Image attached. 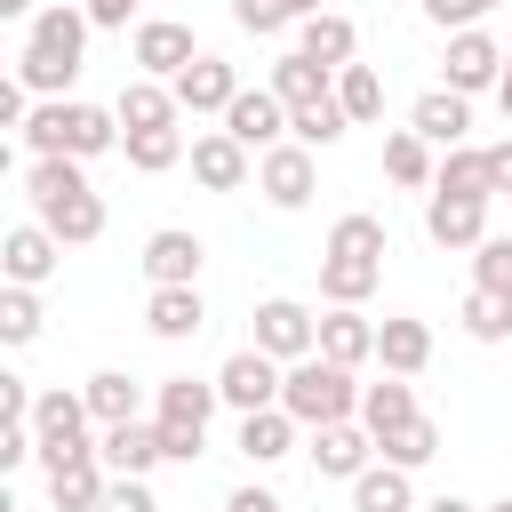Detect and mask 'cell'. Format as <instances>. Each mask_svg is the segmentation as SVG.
Returning a JSON list of instances; mask_svg holds the SVG:
<instances>
[{"label": "cell", "instance_id": "6da1fadb", "mask_svg": "<svg viewBox=\"0 0 512 512\" xmlns=\"http://www.w3.org/2000/svg\"><path fill=\"white\" fill-rule=\"evenodd\" d=\"M24 192H32V224H48L64 248L104 240V200L88 192L80 160H32V168H24Z\"/></svg>", "mask_w": 512, "mask_h": 512}, {"label": "cell", "instance_id": "7a4b0ae2", "mask_svg": "<svg viewBox=\"0 0 512 512\" xmlns=\"http://www.w3.org/2000/svg\"><path fill=\"white\" fill-rule=\"evenodd\" d=\"M80 56H88V8H40L32 16V32H24V56H16V80L48 104V96H64L72 88V72H80Z\"/></svg>", "mask_w": 512, "mask_h": 512}, {"label": "cell", "instance_id": "3957f363", "mask_svg": "<svg viewBox=\"0 0 512 512\" xmlns=\"http://www.w3.org/2000/svg\"><path fill=\"white\" fill-rule=\"evenodd\" d=\"M24 144H32V160H96V152H120V112L48 96V104H32Z\"/></svg>", "mask_w": 512, "mask_h": 512}, {"label": "cell", "instance_id": "277c9868", "mask_svg": "<svg viewBox=\"0 0 512 512\" xmlns=\"http://www.w3.org/2000/svg\"><path fill=\"white\" fill-rule=\"evenodd\" d=\"M280 408L296 416V424H352L360 416V384H352V368H336V360H296L288 368V384H280Z\"/></svg>", "mask_w": 512, "mask_h": 512}, {"label": "cell", "instance_id": "5b68a950", "mask_svg": "<svg viewBox=\"0 0 512 512\" xmlns=\"http://www.w3.org/2000/svg\"><path fill=\"white\" fill-rule=\"evenodd\" d=\"M88 392H40L32 400V432H40V464L56 472V464H72V456H96V440H88Z\"/></svg>", "mask_w": 512, "mask_h": 512}, {"label": "cell", "instance_id": "8992f818", "mask_svg": "<svg viewBox=\"0 0 512 512\" xmlns=\"http://www.w3.org/2000/svg\"><path fill=\"white\" fill-rule=\"evenodd\" d=\"M256 352H272L280 368H296V360L320 352V320H312L296 296H264V304H256Z\"/></svg>", "mask_w": 512, "mask_h": 512}, {"label": "cell", "instance_id": "52a82bcc", "mask_svg": "<svg viewBox=\"0 0 512 512\" xmlns=\"http://www.w3.org/2000/svg\"><path fill=\"white\" fill-rule=\"evenodd\" d=\"M128 56H136V72H144V80H184V72L200 64L192 24H176V16H144V24H136V40H128Z\"/></svg>", "mask_w": 512, "mask_h": 512}, {"label": "cell", "instance_id": "ba28073f", "mask_svg": "<svg viewBox=\"0 0 512 512\" xmlns=\"http://www.w3.org/2000/svg\"><path fill=\"white\" fill-rule=\"evenodd\" d=\"M280 384H288V368L272 360V352H232L224 368H216V392H224V408H240V416H256V408H280Z\"/></svg>", "mask_w": 512, "mask_h": 512}, {"label": "cell", "instance_id": "9c48e42d", "mask_svg": "<svg viewBox=\"0 0 512 512\" xmlns=\"http://www.w3.org/2000/svg\"><path fill=\"white\" fill-rule=\"evenodd\" d=\"M312 184H320V168H312V152L288 136V144H272V152H256V192L272 200V208H304L312 200Z\"/></svg>", "mask_w": 512, "mask_h": 512}, {"label": "cell", "instance_id": "30bf717a", "mask_svg": "<svg viewBox=\"0 0 512 512\" xmlns=\"http://www.w3.org/2000/svg\"><path fill=\"white\" fill-rule=\"evenodd\" d=\"M224 136L248 144V152H272V144H288V104L272 88H240L232 112H224Z\"/></svg>", "mask_w": 512, "mask_h": 512}, {"label": "cell", "instance_id": "8fae6325", "mask_svg": "<svg viewBox=\"0 0 512 512\" xmlns=\"http://www.w3.org/2000/svg\"><path fill=\"white\" fill-rule=\"evenodd\" d=\"M200 232H184V224H160L152 240H144V280L152 288H200Z\"/></svg>", "mask_w": 512, "mask_h": 512}, {"label": "cell", "instance_id": "7c38bea8", "mask_svg": "<svg viewBox=\"0 0 512 512\" xmlns=\"http://www.w3.org/2000/svg\"><path fill=\"white\" fill-rule=\"evenodd\" d=\"M440 64H448V88H456V96H480V88L504 80V48H496L480 24H472V32H448V56H440Z\"/></svg>", "mask_w": 512, "mask_h": 512}, {"label": "cell", "instance_id": "4fadbf2b", "mask_svg": "<svg viewBox=\"0 0 512 512\" xmlns=\"http://www.w3.org/2000/svg\"><path fill=\"white\" fill-rule=\"evenodd\" d=\"M376 464V432L368 424H320L312 432V472L320 480H360Z\"/></svg>", "mask_w": 512, "mask_h": 512}, {"label": "cell", "instance_id": "5bb4252c", "mask_svg": "<svg viewBox=\"0 0 512 512\" xmlns=\"http://www.w3.org/2000/svg\"><path fill=\"white\" fill-rule=\"evenodd\" d=\"M56 256H64V240H56L48 224H16V232L0 240V272H8V288H40V280L56 272Z\"/></svg>", "mask_w": 512, "mask_h": 512}, {"label": "cell", "instance_id": "9a60e30c", "mask_svg": "<svg viewBox=\"0 0 512 512\" xmlns=\"http://www.w3.org/2000/svg\"><path fill=\"white\" fill-rule=\"evenodd\" d=\"M320 360H336V368L376 360V320H368L360 304H328V312H320Z\"/></svg>", "mask_w": 512, "mask_h": 512}, {"label": "cell", "instance_id": "2e32d148", "mask_svg": "<svg viewBox=\"0 0 512 512\" xmlns=\"http://www.w3.org/2000/svg\"><path fill=\"white\" fill-rule=\"evenodd\" d=\"M96 456H104V472H128V480H144L152 464H168V448H160V424H104V440H96Z\"/></svg>", "mask_w": 512, "mask_h": 512}, {"label": "cell", "instance_id": "e0dca14e", "mask_svg": "<svg viewBox=\"0 0 512 512\" xmlns=\"http://www.w3.org/2000/svg\"><path fill=\"white\" fill-rule=\"evenodd\" d=\"M424 232H432L440 248H480V240H488V200L432 192V200H424Z\"/></svg>", "mask_w": 512, "mask_h": 512}, {"label": "cell", "instance_id": "ac0fdd59", "mask_svg": "<svg viewBox=\"0 0 512 512\" xmlns=\"http://www.w3.org/2000/svg\"><path fill=\"white\" fill-rule=\"evenodd\" d=\"M288 112H304V104H320V96H336V72L328 64H312L304 48H288V56H272V80H264Z\"/></svg>", "mask_w": 512, "mask_h": 512}, {"label": "cell", "instance_id": "d6986e66", "mask_svg": "<svg viewBox=\"0 0 512 512\" xmlns=\"http://www.w3.org/2000/svg\"><path fill=\"white\" fill-rule=\"evenodd\" d=\"M168 88H176V104H184V112H232V96H240V72H232L224 56H200V64H192L184 80H168Z\"/></svg>", "mask_w": 512, "mask_h": 512}, {"label": "cell", "instance_id": "ffe728a7", "mask_svg": "<svg viewBox=\"0 0 512 512\" xmlns=\"http://www.w3.org/2000/svg\"><path fill=\"white\" fill-rule=\"evenodd\" d=\"M112 112H120V136H144V128H176V112H184V104H176V88H168V80H128Z\"/></svg>", "mask_w": 512, "mask_h": 512}, {"label": "cell", "instance_id": "44dd1931", "mask_svg": "<svg viewBox=\"0 0 512 512\" xmlns=\"http://www.w3.org/2000/svg\"><path fill=\"white\" fill-rule=\"evenodd\" d=\"M408 128L424 136V144H464V128H472V96H456V88H432V96H416V112H408Z\"/></svg>", "mask_w": 512, "mask_h": 512}, {"label": "cell", "instance_id": "7402d4cb", "mask_svg": "<svg viewBox=\"0 0 512 512\" xmlns=\"http://www.w3.org/2000/svg\"><path fill=\"white\" fill-rule=\"evenodd\" d=\"M192 176H200L208 192H240V184H248V144H232L224 128L192 136Z\"/></svg>", "mask_w": 512, "mask_h": 512}, {"label": "cell", "instance_id": "603a6c76", "mask_svg": "<svg viewBox=\"0 0 512 512\" xmlns=\"http://www.w3.org/2000/svg\"><path fill=\"white\" fill-rule=\"evenodd\" d=\"M144 328H152V336H168V344L200 336V328H208V304H200V288H152V296H144Z\"/></svg>", "mask_w": 512, "mask_h": 512}, {"label": "cell", "instance_id": "cb8c5ba5", "mask_svg": "<svg viewBox=\"0 0 512 512\" xmlns=\"http://www.w3.org/2000/svg\"><path fill=\"white\" fill-rule=\"evenodd\" d=\"M104 488H112L104 456H72V464H56V472H48V504H56V512H96V504H104Z\"/></svg>", "mask_w": 512, "mask_h": 512}, {"label": "cell", "instance_id": "d4e9b609", "mask_svg": "<svg viewBox=\"0 0 512 512\" xmlns=\"http://www.w3.org/2000/svg\"><path fill=\"white\" fill-rule=\"evenodd\" d=\"M296 48H304L312 64H328V72H344V64H352V48H360V32H352V16L320 8V16H304V24H296Z\"/></svg>", "mask_w": 512, "mask_h": 512}, {"label": "cell", "instance_id": "484cf974", "mask_svg": "<svg viewBox=\"0 0 512 512\" xmlns=\"http://www.w3.org/2000/svg\"><path fill=\"white\" fill-rule=\"evenodd\" d=\"M216 384H200V376H168L160 384V400H152V424H192V432H208V416H216Z\"/></svg>", "mask_w": 512, "mask_h": 512}, {"label": "cell", "instance_id": "4316f807", "mask_svg": "<svg viewBox=\"0 0 512 512\" xmlns=\"http://www.w3.org/2000/svg\"><path fill=\"white\" fill-rule=\"evenodd\" d=\"M376 360H384V376H416L432 360V328L424 320H376Z\"/></svg>", "mask_w": 512, "mask_h": 512}, {"label": "cell", "instance_id": "83f0119b", "mask_svg": "<svg viewBox=\"0 0 512 512\" xmlns=\"http://www.w3.org/2000/svg\"><path fill=\"white\" fill-rule=\"evenodd\" d=\"M376 280H384L376 256H320V296H328V304H368Z\"/></svg>", "mask_w": 512, "mask_h": 512}, {"label": "cell", "instance_id": "f1b7e54d", "mask_svg": "<svg viewBox=\"0 0 512 512\" xmlns=\"http://www.w3.org/2000/svg\"><path fill=\"white\" fill-rule=\"evenodd\" d=\"M408 416H424V408H416V384H408V376H384V384H360V424H368L376 440H384L392 424H408Z\"/></svg>", "mask_w": 512, "mask_h": 512}, {"label": "cell", "instance_id": "f546056e", "mask_svg": "<svg viewBox=\"0 0 512 512\" xmlns=\"http://www.w3.org/2000/svg\"><path fill=\"white\" fill-rule=\"evenodd\" d=\"M296 448V416L288 408H256V416H240V456L248 464H280Z\"/></svg>", "mask_w": 512, "mask_h": 512}, {"label": "cell", "instance_id": "4dcf8cb0", "mask_svg": "<svg viewBox=\"0 0 512 512\" xmlns=\"http://www.w3.org/2000/svg\"><path fill=\"white\" fill-rule=\"evenodd\" d=\"M384 176L408 184V192H432V176H440V168H432V144H424L416 128H392V136H384Z\"/></svg>", "mask_w": 512, "mask_h": 512}, {"label": "cell", "instance_id": "1f68e13d", "mask_svg": "<svg viewBox=\"0 0 512 512\" xmlns=\"http://www.w3.org/2000/svg\"><path fill=\"white\" fill-rule=\"evenodd\" d=\"M352 512H416L408 472H400V464H368V472L352 480Z\"/></svg>", "mask_w": 512, "mask_h": 512}, {"label": "cell", "instance_id": "d6a6232c", "mask_svg": "<svg viewBox=\"0 0 512 512\" xmlns=\"http://www.w3.org/2000/svg\"><path fill=\"white\" fill-rule=\"evenodd\" d=\"M376 456H384V464H400V472H416V464H432V456H440V424H432V416H408V424H392V432L376 440Z\"/></svg>", "mask_w": 512, "mask_h": 512}, {"label": "cell", "instance_id": "836d02e7", "mask_svg": "<svg viewBox=\"0 0 512 512\" xmlns=\"http://www.w3.org/2000/svg\"><path fill=\"white\" fill-rule=\"evenodd\" d=\"M384 248H392V232H384V216H368V208H352V216L328 224V256H376V264H384Z\"/></svg>", "mask_w": 512, "mask_h": 512}, {"label": "cell", "instance_id": "e575fe53", "mask_svg": "<svg viewBox=\"0 0 512 512\" xmlns=\"http://www.w3.org/2000/svg\"><path fill=\"white\" fill-rule=\"evenodd\" d=\"M80 392H88V416H96V424H136V408H144V400H136V384H128L120 368H96Z\"/></svg>", "mask_w": 512, "mask_h": 512}, {"label": "cell", "instance_id": "d590c367", "mask_svg": "<svg viewBox=\"0 0 512 512\" xmlns=\"http://www.w3.org/2000/svg\"><path fill=\"white\" fill-rule=\"evenodd\" d=\"M432 192H456V200H496V192H488V152H472V144H456V152L440 160V176H432Z\"/></svg>", "mask_w": 512, "mask_h": 512}, {"label": "cell", "instance_id": "8d00e7d4", "mask_svg": "<svg viewBox=\"0 0 512 512\" xmlns=\"http://www.w3.org/2000/svg\"><path fill=\"white\" fill-rule=\"evenodd\" d=\"M464 336H472V344H504V336H512V296L472 288V296H464Z\"/></svg>", "mask_w": 512, "mask_h": 512}, {"label": "cell", "instance_id": "74e56055", "mask_svg": "<svg viewBox=\"0 0 512 512\" xmlns=\"http://www.w3.org/2000/svg\"><path fill=\"white\" fill-rule=\"evenodd\" d=\"M336 104H344V120L360 128V120H376V112H384V80H376L368 64H344V72H336Z\"/></svg>", "mask_w": 512, "mask_h": 512}, {"label": "cell", "instance_id": "f35d334b", "mask_svg": "<svg viewBox=\"0 0 512 512\" xmlns=\"http://www.w3.org/2000/svg\"><path fill=\"white\" fill-rule=\"evenodd\" d=\"M352 120H344V104L336 96H320V104H304V112H288V136L304 144V152H320V144H336Z\"/></svg>", "mask_w": 512, "mask_h": 512}, {"label": "cell", "instance_id": "ab89813d", "mask_svg": "<svg viewBox=\"0 0 512 512\" xmlns=\"http://www.w3.org/2000/svg\"><path fill=\"white\" fill-rule=\"evenodd\" d=\"M120 152H128V168L160 176V168H176V160H184V128H144V136H120Z\"/></svg>", "mask_w": 512, "mask_h": 512}, {"label": "cell", "instance_id": "60d3db41", "mask_svg": "<svg viewBox=\"0 0 512 512\" xmlns=\"http://www.w3.org/2000/svg\"><path fill=\"white\" fill-rule=\"evenodd\" d=\"M0 336L8 344H32L40 336V296L32 288H0Z\"/></svg>", "mask_w": 512, "mask_h": 512}, {"label": "cell", "instance_id": "b9f144b4", "mask_svg": "<svg viewBox=\"0 0 512 512\" xmlns=\"http://www.w3.org/2000/svg\"><path fill=\"white\" fill-rule=\"evenodd\" d=\"M472 288H496V296H512V232L472 248Z\"/></svg>", "mask_w": 512, "mask_h": 512}, {"label": "cell", "instance_id": "7bdbcfd3", "mask_svg": "<svg viewBox=\"0 0 512 512\" xmlns=\"http://www.w3.org/2000/svg\"><path fill=\"white\" fill-rule=\"evenodd\" d=\"M488 8H504V0H424V16H432L440 32H472Z\"/></svg>", "mask_w": 512, "mask_h": 512}, {"label": "cell", "instance_id": "ee69618b", "mask_svg": "<svg viewBox=\"0 0 512 512\" xmlns=\"http://www.w3.org/2000/svg\"><path fill=\"white\" fill-rule=\"evenodd\" d=\"M232 24H240V32H288L296 16H288L280 0H232Z\"/></svg>", "mask_w": 512, "mask_h": 512}, {"label": "cell", "instance_id": "f6af8a7d", "mask_svg": "<svg viewBox=\"0 0 512 512\" xmlns=\"http://www.w3.org/2000/svg\"><path fill=\"white\" fill-rule=\"evenodd\" d=\"M96 512H160V504H152V488H144V480L112 472V488H104V504H96Z\"/></svg>", "mask_w": 512, "mask_h": 512}, {"label": "cell", "instance_id": "bcb514c9", "mask_svg": "<svg viewBox=\"0 0 512 512\" xmlns=\"http://www.w3.org/2000/svg\"><path fill=\"white\" fill-rule=\"evenodd\" d=\"M160 448H168V464H192V456L208 448V432H192V424H160Z\"/></svg>", "mask_w": 512, "mask_h": 512}, {"label": "cell", "instance_id": "7dc6e473", "mask_svg": "<svg viewBox=\"0 0 512 512\" xmlns=\"http://www.w3.org/2000/svg\"><path fill=\"white\" fill-rule=\"evenodd\" d=\"M88 8V24H104V32H128V16H136V0H80Z\"/></svg>", "mask_w": 512, "mask_h": 512}, {"label": "cell", "instance_id": "c3c4849f", "mask_svg": "<svg viewBox=\"0 0 512 512\" xmlns=\"http://www.w3.org/2000/svg\"><path fill=\"white\" fill-rule=\"evenodd\" d=\"M224 512H280V496H272V488H232Z\"/></svg>", "mask_w": 512, "mask_h": 512}, {"label": "cell", "instance_id": "681fc988", "mask_svg": "<svg viewBox=\"0 0 512 512\" xmlns=\"http://www.w3.org/2000/svg\"><path fill=\"white\" fill-rule=\"evenodd\" d=\"M488 192H512V136L488 144Z\"/></svg>", "mask_w": 512, "mask_h": 512}, {"label": "cell", "instance_id": "f907efd6", "mask_svg": "<svg viewBox=\"0 0 512 512\" xmlns=\"http://www.w3.org/2000/svg\"><path fill=\"white\" fill-rule=\"evenodd\" d=\"M496 104H504V120H512V48H504V80H496Z\"/></svg>", "mask_w": 512, "mask_h": 512}, {"label": "cell", "instance_id": "816d5d0a", "mask_svg": "<svg viewBox=\"0 0 512 512\" xmlns=\"http://www.w3.org/2000/svg\"><path fill=\"white\" fill-rule=\"evenodd\" d=\"M424 512H480V504H464V496H432Z\"/></svg>", "mask_w": 512, "mask_h": 512}, {"label": "cell", "instance_id": "f5cc1de1", "mask_svg": "<svg viewBox=\"0 0 512 512\" xmlns=\"http://www.w3.org/2000/svg\"><path fill=\"white\" fill-rule=\"evenodd\" d=\"M280 8H288L296 24H304V16H320V0H280Z\"/></svg>", "mask_w": 512, "mask_h": 512}, {"label": "cell", "instance_id": "db71d44e", "mask_svg": "<svg viewBox=\"0 0 512 512\" xmlns=\"http://www.w3.org/2000/svg\"><path fill=\"white\" fill-rule=\"evenodd\" d=\"M0 16H40V8L32 0H0Z\"/></svg>", "mask_w": 512, "mask_h": 512}, {"label": "cell", "instance_id": "11a10c76", "mask_svg": "<svg viewBox=\"0 0 512 512\" xmlns=\"http://www.w3.org/2000/svg\"><path fill=\"white\" fill-rule=\"evenodd\" d=\"M480 512H512V496H496V504H480Z\"/></svg>", "mask_w": 512, "mask_h": 512}]
</instances>
